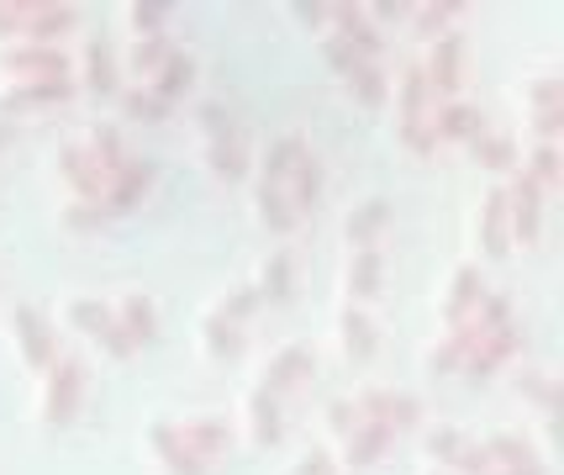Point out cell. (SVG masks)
<instances>
[{
	"label": "cell",
	"instance_id": "12",
	"mask_svg": "<svg viewBox=\"0 0 564 475\" xmlns=\"http://www.w3.org/2000/svg\"><path fill=\"white\" fill-rule=\"evenodd\" d=\"M427 127H433V138L438 143H469L475 132H486V111L475 106V100H433V111H427Z\"/></svg>",
	"mask_w": 564,
	"mask_h": 475
},
{
	"label": "cell",
	"instance_id": "29",
	"mask_svg": "<svg viewBox=\"0 0 564 475\" xmlns=\"http://www.w3.org/2000/svg\"><path fill=\"white\" fill-rule=\"evenodd\" d=\"M79 143H85V153H90V164H96V170H100V175H106V180H111V175H117V170H122V159H127L122 127L96 122V127H90V132H85V138H79Z\"/></svg>",
	"mask_w": 564,
	"mask_h": 475
},
{
	"label": "cell",
	"instance_id": "41",
	"mask_svg": "<svg viewBox=\"0 0 564 475\" xmlns=\"http://www.w3.org/2000/svg\"><path fill=\"white\" fill-rule=\"evenodd\" d=\"M200 344H206V354H212V359H238V354H243V327L227 323V317H206V327H200Z\"/></svg>",
	"mask_w": 564,
	"mask_h": 475
},
{
	"label": "cell",
	"instance_id": "14",
	"mask_svg": "<svg viewBox=\"0 0 564 475\" xmlns=\"http://www.w3.org/2000/svg\"><path fill=\"white\" fill-rule=\"evenodd\" d=\"M475 244H480L486 259H507V249H512V238H507V196H501V185L486 191L480 212H475Z\"/></svg>",
	"mask_w": 564,
	"mask_h": 475
},
{
	"label": "cell",
	"instance_id": "54",
	"mask_svg": "<svg viewBox=\"0 0 564 475\" xmlns=\"http://www.w3.org/2000/svg\"><path fill=\"white\" fill-rule=\"evenodd\" d=\"M448 471H459V475H491V454H486V444H475V439H469L465 450L454 454V465H448Z\"/></svg>",
	"mask_w": 564,
	"mask_h": 475
},
{
	"label": "cell",
	"instance_id": "60",
	"mask_svg": "<svg viewBox=\"0 0 564 475\" xmlns=\"http://www.w3.org/2000/svg\"><path fill=\"white\" fill-rule=\"evenodd\" d=\"M365 17H380V22H395V17H406V6H401V0H375V6H365Z\"/></svg>",
	"mask_w": 564,
	"mask_h": 475
},
{
	"label": "cell",
	"instance_id": "26",
	"mask_svg": "<svg viewBox=\"0 0 564 475\" xmlns=\"http://www.w3.org/2000/svg\"><path fill=\"white\" fill-rule=\"evenodd\" d=\"M206 164H212V175H221V180H243V175H248L243 127H232V132H217V138H206Z\"/></svg>",
	"mask_w": 564,
	"mask_h": 475
},
{
	"label": "cell",
	"instance_id": "30",
	"mask_svg": "<svg viewBox=\"0 0 564 475\" xmlns=\"http://www.w3.org/2000/svg\"><path fill=\"white\" fill-rule=\"evenodd\" d=\"M174 53H180V43H174L170 32H159V37H138V43H132V53H127V64H132L138 85H148V79L170 64Z\"/></svg>",
	"mask_w": 564,
	"mask_h": 475
},
{
	"label": "cell",
	"instance_id": "53",
	"mask_svg": "<svg viewBox=\"0 0 564 475\" xmlns=\"http://www.w3.org/2000/svg\"><path fill=\"white\" fill-rule=\"evenodd\" d=\"M322 53H327V64H333V75H338V79H348L354 69H359V64H365V58L348 48L344 37H327V43H322Z\"/></svg>",
	"mask_w": 564,
	"mask_h": 475
},
{
	"label": "cell",
	"instance_id": "58",
	"mask_svg": "<svg viewBox=\"0 0 564 475\" xmlns=\"http://www.w3.org/2000/svg\"><path fill=\"white\" fill-rule=\"evenodd\" d=\"M359 423V418H354V401L348 397H338V401H327V428H333V433H338V439H344L348 428Z\"/></svg>",
	"mask_w": 564,
	"mask_h": 475
},
{
	"label": "cell",
	"instance_id": "6",
	"mask_svg": "<svg viewBox=\"0 0 564 475\" xmlns=\"http://www.w3.org/2000/svg\"><path fill=\"white\" fill-rule=\"evenodd\" d=\"M501 196H507V238L512 244H539L543 238V191L533 180L512 170V185H501Z\"/></svg>",
	"mask_w": 564,
	"mask_h": 475
},
{
	"label": "cell",
	"instance_id": "15",
	"mask_svg": "<svg viewBox=\"0 0 564 475\" xmlns=\"http://www.w3.org/2000/svg\"><path fill=\"white\" fill-rule=\"evenodd\" d=\"M74 85L90 90V96H117V53H111L106 37H90L79 48V79Z\"/></svg>",
	"mask_w": 564,
	"mask_h": 475
},
{
	"label": "cell",
	"instance_id": "8",
	"mask_svg": "<svg viewBox=\"0 0 564 475\" xmlns=\"http://www.w3.org/2000/svg\"><path fill=\"white\" fill-rule=\"evenodd\" d=\"M11 338H17V349H22L26 370H48L53 359H58V338H53L48 317H43L37 306H17V312H11Z\"/></svg>",
	"mask_w": 564,
	"mask_h": 475
},
{
	"label": "cell",
	"instance_id": "18",
	"mask_svg": "<svg viewBox=\"0 0 564 475\" xmlns=\"http://www.w3.org/2000/svg\"><path fill=\"white\" fill-rule=\"evenodd\" d=\"M322 180H327V170H322V159L312 149L295 159V170H291V180H285V201H291V212H295V223L312 212L322 201Z\"/></svg>",
	"mask_w": 564,
	"mask_h": 475
},
{
	"label": "cell",
	"instance_id": "28",
	"mask_svg": "<svg viewBox=\"0 0 564 475\" xmlns=\"http://www.w3.org/2000/svg\"><path fill=\"white\" fill-rule=\"evenodd\" d=\"M174 428H180V444H185L191 454H200L206 465L232 444V428L221 423V418H191V423H174Z\"/></svg>",
	"mask_w": 564,
	"mask_h": 475
},
{
	"label": "cell",
	"instance_id": "52",
	"mask_svg": "<svg viewBox=\"0 0 564 475\" xmlns=\"http://www.w3.org/2000/svg\"><path fill=\"white\" fill-rule=\"evenodd\" d=\"M528 127H533V138H539V143H560V132H564V106H549V111H528Z\"/></svg>",
	"mask_w": 564,
	"mask_h": 475
},
{
	"label": "cell",
	"instance_id": "32",
	"mask_svg": "<svg viewBox=\"0 0 564 475\" xmlns=\"http://www.w3.org/2000/svg\"><path fill=\"white\" fill-rule=\"evenodd\" d=\"M191 85H196V64H191V53L180 48L170 58V64H164V69H159V75L148 79V90H153V96L164 100V106H174V100L185 96V90H191Z\"/></svg>",
	"mask_w": 564,
	"mask_h": 475
},
{
	"label": "cell",
	"instance_id": "46",
	"mask_svg": "<svg viewBox=\"0 0 564 475\" xmlns=\"http://www.w3.org/2000/svg\"><path fill=\"white\" fill-rule=\"evenodd\" d=\"M465 444L469 439L459 433V428H433V433H427V444H422V454H427L433 465H454V454L465 450Z\"/></svg>",
	"mask_w": 564,
	"mask_h": 475
},
{
	"label": "cell",
	"instance_id": "42",
	"mask_svg": "<svg viewBox=\"0 0 564 475\" xmlns=\"http://www.w3.org/2000/svg\"><path fill=\"white\" fill-rule=\"evenodd\" d=\"M512 386L522 391V397H533L539 407H549V412H560L564 407V386L554 376H543V370H517Z\"/></svg>",
	"mask_w": 564,
	"mask_h": 475
},
{
	"label": "cell",
	"instance_id": "37",
	"mask_svg": "<svg viewBox=\"0 0 564 475\" xmlns=\"http://www.w3.org/2000/svg\"><path fill=\"white\" fill-rule=\"evenodd\" d=\"M459 11H465L459 0H422V6H406V17H412V26H417V37H427V43L443 37Z\"/></svg>",
	"mask_w": 564,
	"mask_h": 475
},
{
	"label": "cell",
	"instance_id": "5",
	"mask_svg": "<svg viewBox=\"0 0 564 475\" xmlns=\"http://www.w3.org/2000/svg\"><path fill=\"white\" fill-rule=\"evenodd\" d=\"M0 69L11 85H32V79H69L74 58L64 48H43V43H11L0 53Z\"/></svg>",
	"mask_w": 564,
	"mask_h": 475
},
{
	"label": "cell",
	"instance_id": "9",
	"mask_svg": "<svg viewBox=\"0 0 564 475\" xmlns=\"http://www.w3.org/2000/svg\"><path fill=\"white\" fill-rule=\"evenodd\" d=\"M522 349V327H517V317L507 327H496V333H486V338H475L465 349V365H459V376H469V380H486V376H496L512 354Z\"/></svg>",
	"mask_w": 564,
	"mask_h": 475
},
{
	"label": "cell",
	"instance_id": "23",
	"mask_svg": "<svg viewBox=\"0 0 564 475\" xmlns=\"http://www.w3.org/2000/svg\"><path fill=\"white\" fill-rule=\"evenodd\" d=\"M312 149L301 132H280V138H270V149L259 153V185H285L295 170V159Z\"/></svg>",
	"mask_w": 564,
	"mask_h": 475
},
{
	"label": "cell",
	"instance_id": "19",
	"mask_svg": "<svg viewBox=\"0 0 564 475\" xmlns=\"http://www.w3.org/2000/svg\"><path fill=\"white\" fill-rule=\"evenodd\" d=\"M386 223H391V201H386V196L359 201V206H354V212L344 217L348 249H375V238L386 233Z\"/></svg>",
	"mask_w": 564,
	"mask_h": 475
},
{
	"label": "cell",
	"instance_id": "44",
	"mask_svg": "<svg viewBox=\"0 0 564 475\" xmlns=\"http://www.w3.org/2000/svg\"><path fill=\"white\" fill-rule=\"evenodd\" d=\"M170 17H174V6H164V0H132V6H127V26H132L138 37H159Z\"/></svg>",
	"mask_w": 564,
	"mask_h": 475
},
{
	"label": "cell",
	"instance_id": "20",
	"mask_svg": "<svg viewBox=\"0 0 564 475\" xmlns=\"http://www.w3.org/2000/svg\"><path fill=\"white\" fill-rule=\"evenodd\" d=\"M380 270H386V253L380 249H348V265H344V291H348V306H359L380 291Z\"/></svg>",
	"mask_w": 564,
	"mask_h": 475
},
{
	"label": "cell",
	"instance_id": "21",
	"mask_svg": "<svg viewBox=\"0 0 564 475\" xmlns=\"http://www.w3.org/2000/svg\"><path fill=\"white\" fill-rule=\"evenodd\" d=\"M507 323H512V296H507V291H486L454 333H459L465 344H475V338H486V333H496V327H507Z\"/></svg>",
	"mask_w": 564,
	"mask_h": 475
},
{
	"label": "cell",
	"instance_id": "62",
	"mask_svg": "<svg viewBox=\"0 0 564 475\" xmlns=\"http://www.w3.org/2000/svg\"><path fill=\"white\" fill-rule=\"evenodd\" d=\"M491 475H549V465H528V471H496L491 465Z\"/></svg>",
	"mask_w": 564,
	"mask_h": 475
},
{
	"label": "cell",
	"instance_id": "25",
	"mask_svg": "<svg viewBox=\"0 0 564 475\" xmlns=\"http://www.w3.org/2000/svg\"><path fill=\"white\" fill-rule=\"evenodd\" d=\"M433 111V96H427V79H422V64H406L395 75V127L401 122H427Z\"/></svg>",
	"mask_w": 564,
	"mask_h": 475
},
{
	"label": "cell",
	"instance_id": "57",
	"mask_svg": "<svg viewBox=\"0 0 564 475\" xmlns=\"http://www.w3.org/2000/svg\"><path fill=\"white\" fill-rule=\"evenodd\" d=\"M85 164H90L85 143H64V149H58V175H64V180H74L79 170H85Z\"/></svg>",
	"mask_w": 564,
	"mask_h": 475
},
{
	"label": "cell",
	"instance_id": "7",
	"mask_svg": "<svg viewBox=\"0 0 564 475\" xmlns=\"http://www.w3.org/2000/svg\"><path fill=\"white\" fill-rule=\"evenodd\" d=\"M153 175H159V164L153 159H138V153H127L122 170L106 180V212L111 217H127V212H138L143 196L153 191Z\"/></svg>",
	"mask_w": 564,
	"mask_h": 475
},
{
	"label": "cell",
	"instance_id": "43",
	"mask_svg": "<svg viewBox=\"0 0 564 475\" xmlns=\"http://www.w3.org/2000/svg\"><path fill=\"white\" fill-rule=\"evenodd\" d=\"M64 317H69L74 333H90V338H100V327L111 323V306L96 296H74L69 306H64Z\"/></svg>",
	"mask_w": 564,
	"mask_h": 475
},
{
	"label": "cell",
	"instance_id": "40",
	"mask_svg": "<svg viewBox=\"0 0 564 475\" xmlns=\"http://www.w3.org/2000/svg\"><path fill=\"white\" fill-rule=\"evenodd\" d=\"M117 100H122V117H132V122H164L170 117V106L148 85H117Z\"/></svg>",
	"mask_w": 564,
	"mask_h": 475
},
{
	"label": "cell",
	"instance_id": "61",
	"mask_svg": "<svg viewBox=\"0 0 564 475\" xmlns=\"http://www.w3.org/2000/svg\"><path fill=\"white\" fill-rule=\"evenodd\" d=\"M0 37H17V0H0Z\"/></svg>",
	"mask_w": 564,
	"mask_h": 475
},
{
	"label": "cell",
	"instance_id": "27",
	"mask_svg": "<svg viewBox=\"0 0 564 475\" xmlns=\"http://www.w3.org/2000/svg\"><path fill=\"white\" fill-rule=\"evenodd\" d=\"M465 149L475 153V164H480V170H491V175H512V170H517L512 132H496V127H486V132H475V138H469Z\"/></svg>",
	"mask_w": 564,
	"mask_h": 475
},
{
	"label": "cell",
	"instance_id": "59",
	"mask_svg": "<svg viewBox=\"0 0 564 475\" xmlns=\"http://www.w3.org/2000/svg\"><path fill=\"white\" fill-rule=\"evenodd\" d=\"M291 17L306 26H322L327 22V6H322V0H291Z\"/></svg>",
	"mask_w": 564,
	"mask_h": 475
},
{
	"label": "cell",
	"instance_id": "24",
	"mask_svg": "<svg viewBox=\"0 0 564 475\" xmlns=\"http://www.w3.org/2000/svg\"><path fill=\"white\" fill-rule=\"evenodd\" d=\"M486 296V280H480V270L475 265H459L454 276H448V296H443V323H448V333L469 317V306Z\"/></svg>",
	"mask_w": 564,
	"mask_h": 475
},
{
	"label": "cell",
	"instance_id": "10",
	"mask_svg": "<svg viewBox=\"0 0 564 475\" xmlns=\"http://www.w3.org/2000/svg\"><path fill=\"white\" fill-rule=\"evenodd\" d=\"M74 75L69 79H32V85H0V122L6 117H17V111H43V106H64V100H74Z\"/></svg>",
	"mask_w": 564,
	"mask_h": 475
},
{
	"label": "cell",
	"instance_id": "35",
	"mask_svg": "<svg viewBox=\"0 0 564 475\" xmlns=\"http://www.w3.org/2000/svg\"><path fill=\"white\" fill-rule=\"evenodd\" d=\"M486 454H491L496 471H528V465H543L539 450H533L522 433H491V439H486Z\"/></svg>",
	"mask_w": 564,
	"mask_h": 475
},
{
	"label": "cell",
	"instance_id": "34",
	"mask_svg": "<svg viewBox=\"0 0 564 475\" xmlns=\"http://www.w3.org/2000/svg\"><path fill=\"white\" fill-rule=\"evenodd\" d=\"M338 349L354 354V359H365L375 349V317H369L365 306H344L338 312Z\"/></svg>",
	"mask_w": 564,
	"mask_h": 475
},
{
	"label": "cell",
	"instance_id": "51",
	"mask_svg": "<svg viewBox=\"0 0 564 475\" xmlns=\"http://www.w3.org/2000/svg\"><path fill=\"white\" fill-rule=\"evenodd\" d=\"M395 138L417 153V159H433V149H438V138H433V127H427V122H401V127H395Z\"/></svg>",
	"mask_w": 564,
	"mask_h": 475
},
{
	"label": "cell",
	"instance_id": "36",
	"mask_svg": "<svg viewBox=\"0 0 564 475\" xmlns=\"http://www.w3.org/2000/svg\"><path fill=\"white\" fill-rule=\"evenodd\" d=\"M291 280H295V259L285 249H274L270 259L259 265L253 291H259V301H285V296H291Z\"/></svg>",
	"mask_w": 564,
	"mask_h": 475
},
{
	"label": "cell",
	"instance_id": "49",
	"mask_svg": "<svg viewBox=\"0 0 564 475\" xmlns=\"http://www.w3.org/2000/svg\"><path fill=\"white\" fill-rule=\"evenodd\" d=\"M196 122H200V132H206V138H217V132H232V127H238V117H232L221 100H200Z\"/></svg>",
	"mask_w": 564,
	"mask_h": 475
},
{
	"label": "cell",
	"instance_id": "63",
	"mask_svg": "<svg viewBox=\"0 0 564 475\" xmlns=\"http://www.w3.org/2000/svg\"><path fill=\"white\" fill-rule=\"evenodd\" d=\"M0 143H6V122H0Z\"/></svg>",
	"mask_w": 564,
	"mask_h": 475
},
{
	"label": "cell",
	"instance_id": "4",
	"mask_svg": "<svg viewBox=\"0 0 564 475\" xmlns=\"http://www.w3.org/2000/svg\"><path fill=\"white\" fill-rule=\"evenodd\" d=\"M79 22V11L64 0H17V43H43L58 48V37Z\"/></svg>",
	"mask_w": 564,
	"mask_h": 475
},
{
	"label": "cell",
	"instance_id": "39",
	"mask_svg": "<svg viewBox=\"0 0 564 475\" xmlns=\"http://www.w3.org/2000/svg\"><path fill=\"white\" fill-rule=\"evenodd\" d=\"M344 85L354 90V100H365V106H386V100H391V75H386V64H359Z\"/></svg>",
	"mask_w": 564,
	"mask_h": 475
},
{
	"label": "cell",
	"instance_id": "56",
	"mask_svg": "<svg viewBox=\"0 0 564 475\" xmlns=\"http://www.w3.org/2000/svg\"><path fill=\"white\" fill-rule=\"evenodd\" d=\"M100 349H106V354H111V359H127V354H132V349H138V344H132V338H127V333H122V327H117V317H111V323H106V327H100Z\"/></svg>",
	"mask_w": 564,
	"mask_h": 475
},
{
	"label": "cell",
	"instance_id": "31",
	"mask_svg": "<svg viewBox=\"0 0 564 475\" xmlns=\"http://www.w3.org/2000/svg\"><path fill=\"white\" fill-rule=\"evenodd\" d=\"M522 175L533 180L543 196H549V191H560V185H564L560 143H533V149H528V159H522Z\"/></svg>",
	"mask_w": 564,
	"mask_h": 475
},
{
	"label": "cell",
	"instance_id": "13",
	"mask_svg": "<svg viewBox=\"0 0 564 475\" xmlns=\"http://www.w3.org/2000/svg\"><path fill=\"white\" fill-rule=\"evenodd\" d=\"M327 17L338 22L333 26V37H344L365 64H380V58H386V37H380V26L365 17V6H327Z\"/></svg>",
	"mask_w": 564,
	"mask_h": 475
},
{
	"label": "cell",
	"instance_id": "47",
	"mask_svg": "<svg viewBox=\"0 0 564 475\" xmlns=\"http://www.w3.org/2000/svg\"><path fill=\"white\" fill-rule=\"evenodd\" d=\"M253 306H259V291H253V285H232V291L212 306V317H227V323L243 327V317L253 312Z\"/></svg>",
	"mask_w": 564,
	"mask_h": 475
},
{
	"label": "cell",
	"instance_id": "45",
	"mask_svg": "<svg viewBox=\"0 0 564 475\" xmlns=\"http://www.w3.org/2000/svg\"><path fill=\"white\" fill-rule=\"evenodd\" d=\"M465 338H459V333H448V338H443V344H433V349H427V376H448V370H459V365H465Z\"/></svg>",
	"mask_w": 564,
	"mask_h": 475
},
{
	"label": "cell",
	"instance_id": "48",
	"mask_svg": "<svg viewBox=\"0 0 564 475\" xmlns=\"http://www.w3.org/2000/svg\"><path fill=\"white\" fill-rule=\"evenodd\" d=\"M64 223L79 227V233H96L100 223H111V212H106V201H69L64 206Z\"/></svg>",
	"mask_w": 564,
	"mask_h": 475
},
{
	"label": "cell",
	"instance_id": "55",
	"mask_svg": "<svg viewBox=\"0 0 564 475\" xmlns=\"http://www.w3.org/2000/svg\"><path fill=\"white\" fill-rule=\"evenodd\" d=\"M285 475H333V450H306Z\"/></svg>",
	"mask_w": 564,
	"mask_h": 475
},
{
	"label": "cell",
	"instance_id": "17",
	"mask_svg": "<svg viewBox=\"0 0 564 475\" xmlns=\"http://www.w3.org/2000/svg\"><path fill=\"white\" fill-rule=\"evenodd\" d=\"M280 433H285V407H280V397H270V391L253 386V391H248V444L274 450Z\"/></svg>",
	"mask_w": 564,
	"mask_h": 475
},
{
	"label": "cell",
	"instance_id": "2",
	"mask_svg": "<svg viewBox=\"0 0 564 475\" xmlns=\"http://www.w3.org/2000/svg\"><path fill=\"white\" fill-rule=\"evenodd\" d=\"M422 64V79H427V96L433 100H454L459 96V85H465V37L448 26L443 37L427 43V58Z\"/></svg>",
	"mask_w": 564,
	"mask_h": 475
},
{
	"label": "cell",
	"instance_id": "64",
	"mask_svg": "<svg viewBox=\"0 0 564 475\" xmlns=\"http://www.w3.org/2000/svg\"><path fill=\"white\" fill-rule=\"evenodd\" d=\"M433 475H448V471H433Z\"/></svg>",
	"mask_w": 564,
	"mask_h": 475
},
{
	"label": "cell",
	"instance_id": "16",
	"mask_svg": "<svg viewBox=\"0 0 564 475\" xmlns=\"http://www.w3.org/2000/svg\"><path fill=\"white\" fill-rule=\"evenodd\" d=\"M148 450L159 454V465H164L170 475H206V471H212L200 454H191L185 444H180V428H174V423H153V428H148Z\"/></svg>",
	"mask_w": 564,
	"mask_h": 475
},
{
	"label": "cell",
	"instance_id": "50",
	"mask_svg": "<svg viewBox=\"0 0 564 475\" xmlns=\"http://www.w3.org/2000/svg\"><path fill=\"white\" fill-rule=\"evenodd\" d=\"M528 100H533V111L564 106V79H560V75H539V79H528Z\"/></svg>",
	"mask_w": 564,
	"mask_h": 475
},
{
	"label": "cell",
	"instance_id": "1",
	"mask_svg": "<svg viewBox=\"0 0 564 475\" xmlns=\"http://www.w3.org/2000/svg\"><path fill=\"white\" fill-rule=\"evenodd\" d=\"M79 397H85V359L79 354H58L43 370V423L48 428L74 423Z\"/></svg>",
	"mask_w": 564,
	"mask_h": 475
},
{
	"label": "cell",
	"instance_id": "38",
	"mask_svg": "<svg viewBox=\"0 0 564 475\" xmlns=\"http://www.w3.org/2000/svg\"><path fill=\"white\" fill-rule=\"evenodd\" d=\"M253 212H259V223L270 227V233H291L295 227V212H291V201H285V185H259V191H253Z\"/></svg>",
	"mask_w": 564,
	"mask_h": 475
},
{
	"label": "cell",
	"instance_id": "22",
	"mask_svg": "<svg viewBox=\"0 0 564 475\" xmlns=\"http://www.w3.org/2000/svg\"><path fill=\"white\" fill-rule=\"evenodd\" d=\"M391 439H395V433L386 423H354L344 439H338V444H344V460L354 465V471H369L380 454L391 450Z\"/></svg>",
	"mask_w": 564,
	"mask_h": 475
},
{
	"label": "cell",
	"instance_id": "3",
	"mask_svg": "<svg viewBox=\"0 0 564 475\" xmlns=\"http://www.w3.org/2000/svg\"><path fill=\"white\" fill-rule=\"evenodd\" d=\"M354 401V418L359 423H386L391 433H412L422 423V401L412 391H386V386H365Z\"/></svg>",
	"mask_w": 564,
	"mask_h": 475
},
{
	"label": "cell",
	"instance_id": "11",
	"mask_svg": "<svg viewBox=\"0 0 564 475\" xmlns=\"http://www.w3.org/2000/svg\"><path fill=\"white\" fill-rule=\"evenodd\" d=\"M312 376H317V354L306 349V344H285V349H274L270 359H264L259 391L280 397V391H291V386H301V380H312Z\"/></svg>",
	"mask_w": 564,
	"mask_h": 475
},
{
	"label": "cell",
	"instance_id": "33",
	"mask_svg": "<svg viewBox=\"0 0 564 475\" xmlns=\"http://www.w3.org/2000/svg\"><path fill=\"white\" fill-rule=\"evenodd\" d=\"M111 317H117V327H122L132 344H148L153 333H159V317H153V301L148 296H122V306H111Z\"/></svg>",
	"mask_w": 564,
	"mask_h": 475
}]
</instances>
